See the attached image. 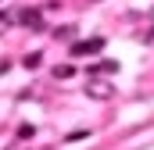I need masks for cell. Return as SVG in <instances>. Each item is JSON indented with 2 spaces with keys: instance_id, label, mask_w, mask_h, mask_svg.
I'll return each mask as SVG.
<instances>
[{
  "instance_id": "8992f818",
  "label": "cell",
  "mask_w": 154,
  "mask_h": 150,
  "mask_svg": "<svg viewBox=\"0 0 154 150\" xmlns=\"http://www.w3.org/2000/svg\"><path fill=\"white\" fill-rule=\"evenodd\" d=\"M75 36V25H57L54 29V39H72Z\"/></svg>"
},
{
  "instance_id": "ba28073f",
  "label": "cell",
  "mask_w": 154,
  "mask_h": 150,
  "mask_svg": "<svg viewBox=\"0 0 154 150\" xmlns=\"http://www.w3.org/2000/svg\"><path fill=\"white\" fill-rule=\"evenodd\" d=\"M32 136H36V125H22L18 129V140H32Z\"/></svg>"
},
{
  "instance_id": "6da1fadb",
  "label": "cell",
  "mask_w": 154,
  "mask_h": 150,
  "mask_svg": "<svg viewBox=\"0 0 154 150\" xmlns=\"http://www.w3.org/2000/svg\"><path fill=\"white\" fill-rule=\"evenodd\" d=\"M86 97H93V100H111V97H115V86H111L108 79H86Z\"/></svg>"
},
{
  "instance_id": "277c9868",
  "label": "cell",
  "mask_w": 154,
  "mask_h": 150,
  "mask_svg": "<svg viewBox=\"0 0 154 150\" xmlns=\"http://www.w3.org/2000/svg\"><path fill=\"white\" fill-rule=\"evenodd\" d=\"M118 72V61H97L90 64V79H100V75H115Z\"/></svg>"
},
{
  "instance_id": "7a4b0ae2",
  "label": "cell",
  "mask_w": 154,
  "mask_h": 150,
  "mask_svg": "<svg viewBox=\"0 0 154 150\" xmlns=\"http://www.w3.org/2000/svg\"><path fill=\"white\" fill-rule=\"evenodd\" d=\"M18 25H25V29H43V11H29V7H18L14 14H11Z\"/></svg>"
},
{
  "instance_id": "52a82bcc",
  "label": "cell",
  "mask_w": 154,
  "mask_h": 150,
  "mask_svg": "<svg viewBox=\"0 0 154 150\" xmlns=\"http://www.w3.org/2000/svg\"><path fill=\"white\" fill-rule=\"evenodd\" d=\"M72 75H75L72 64H57V68H54V79H72Z\"/></svg>"
},
{
  "instance_id": "3957f363",
  "label": "cell",
  "mask_w": 154,
  "mask_h": 150,
  "mask_svg": "<svg viewBox=\"0 0 154 150\" xmlns=\"http://www.w3.org/2000/svg\"><path fill=\"white\" fill-rule=\"evenodd\" d=\"M100 50H104V39H100V36L72 43V54H75V57H90V54H100Z\"/></svg>"
},
{
  "instance_id": "9c48e42d",
  "label": "cell",
  "mask_w": 154,
  "mask_h": 150,
  "mask_svg": "<svg viewBox=\"0 0 154 150\" xmlns=\"http://www.w3.org/2000/svg\"><path fill=\"white\" fill-rule=\"evenodd\" d=\"M11 22H14V18H11V14H7V11H0V25H4V29H7V25H11Z\"/></svg>"
},
{
  "instance_id": "5b68a950",
  "label": "cell",
  "mask_w": 154,
  "mask_h": 150,
  "mask_svg": "<svg viewBox=\"0 0 154 150\" xmlns=\"http://www.w3.org/2000/svg\"><path fill=\"white\" fill-rule=\"evenodd\" d=\"M39 61H43V54H39V50H32V54H25V57H22V64H25L29 72H32V68H39Z\"/></svg>"
},
{
  "instance_id": "30bf717a",
  "label": "cell",
  "mask_w": 154,
  "mask_h": 150,
  "mask_svg": "<svg viewBox=\"0 0 154 150\" xmlns=\"http://www.w3.org/2000/svg\"><path fill=\"white\" fill-rule=\"evenodd\" d=\"M7 72H11V61L4 57V61H0V75H7Z\"/></svg>"
}]
</instances>
